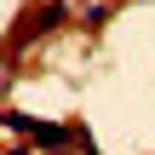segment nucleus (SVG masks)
Instances as JSON below:
<instances>
[{
	"label": "nucleus",
	"instance_id": "1",
	"mask_svg": "<svg viewBox=\"0 0 155 155\" xmlns=\"http://www.w3.org/2000/svg\"><path fill=\"white\" fill-rule=\"evenodd\" d=\"M6 127H12V132H29V138H35V144H46V150H58V144L69 138L63 127H52V121H29V115H17V109L6 115Z\"/></svg>",
	"mask_w": 155,
	"mask_h": 155
},
{
	"label": "nucleus",
	"instance_id": "2",
	"mask_svg": "<svg viewBox=\"0 0 155 155\" xmlns=\"http://www.w3.org/2000/svg\"><path fill=\"white\" fill-rule=\"evenodd\" d=\"M12 155H23V150H12Z\"/></svg>",
	"mask_w": 155,
	"mask_h": 155
}]
</instances>
